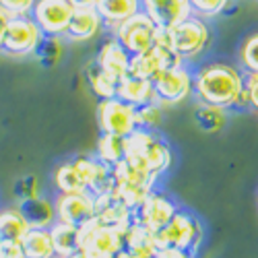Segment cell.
Here are the masks:
<instances>
[{
  "mask_svg": "<svg viewBox=\"0 0 258 258\" xmlns=\"http://www.w3.org/2000/svg\"><path fill=\"white\" fill-rule=\"evenodd\" d=\"M85 79H87V85H89V89H91V93L95 97H99V99L116 97V85H118V81L112 79L110 75H105L95 64V60L85 67Z\"/></svg>",
  "mask_w": 258,
  "mask_h": 258,
  "instance_id": "30",
  "label": "cell"
},
{
  "mask_svg": "<svg viewBox=\"0 0 258 258\" xmlns=\"http://www.w3.org/2000/svg\"><path fill=\"white\" fill-rule=\"evenodd\" d=\"M178 213V205L174 199H169L163 192L153 190L135 211H133V221L147 227L149 231L157 233L159 229H163L169 219Z\"/></svg>",
  "mask_w": 258,
  "mask_h": 258,
  "instance_id": "11",
  "label": "cell"
},
{
  "mask_svg": "<svg viewBox=\"0 0 258 258\" xmlns=\"http://www.w3.org/2000/svg\"><path fill=\"white\" fill-rule=\"evenodd\" d=\"M176 64H184L174 52L167 46L155 44L151 50H147L139 56H131V67H128V75L139 77V79H147L153 81L159 73L176 67Z\"/></svg>",
  "mask_w": 258,
  "mask_h": 258,
  "instance_id": "14",
  "label": "cell"
},
{
  "mask_svg": "<svg viewBox=\"0 0 258 258\" xmlns=\"http://www.w3.org/2000/svg\"><path fill=\"white\" fill-rule=\"evenodd\" d=\"M122 231L101 225L95 217L79 227V252L89 258H114L124 248Z\"/></svg>",
  "mask_w": 258,
  "mask_h": 258,
  "instance_id": "7",
  "label": "cell"
},
{
  "mask_svg": "<svg viewBox=\"0 0 258 258\" xmlns=\"http://www.w3.org/2000/svg\"><path fill=\"white\" fill-rule=\"evenodd\" d=\"M95 219L105 227L124 233L126 227L133 223V211L110 192V195L95 197Z\"/></svg>",
  "mask_w": 258,
  "mask_h": 258,
  "instance_id": "17",
  "label": "cell"
},
{
  "mask_svg": "<svg viewBox=\"0 0 258 258\" xmlns=\"http://www.w3.org/2000/svg\"><path fill=\"white\" fill-rule=\"evenodd\" d=\"M141 11L151 17L157 27L163 29L192 15L188 0H141Z\"/></svg>",
  "mask_w": 258,
  "mask_h": 258,
  "instance_id": "16",
  "label": "cell"
},
{
  "mask_svg": "<svg viewBox=\"0 0 258 258\" xmlns=\"http://www.w3.org/2000/svg\"><path fill=\"white\" fill-rule=\"evenodd\" d=\"M41 37H44V33H41V29L35 25V21L31 17H11L3 52L17 58L33 56Z\"/></svg>",
  "mask_w": 258,
  "mask_h": 258,
  "instance_id": "10",
  "label": "cell"
},
{
  "mask_svg": "<svg viewBox=\"0 0 258 258\" xmlns=\"http://www.w3.org/2000/svg\"><path fill=\"white\" fill-rule=\"evenodd\" d=\"M188 3H190L192 15L209 21L213 17H219L221 13H225L231 0H188Z\"/></svg>",
  "mask_w": 258,
  "mask_h": 258,
  "instance_id": "34",
  "label": "cell"
},
{
  "mask_svg": "<svg viewBox=\"0 0 258 258\" xmlns=\"http://www.w3.org/2000/svg\"><path fill=\"white\" fill-rule=\"evenodd\" d=\"M56 221L81 227L95 217V197L91 192H71V195H56L54 199Z\"/></svg>",
  "mask_w": 258,
  "mask_h": 258,
  "instance_id": "13",
  "label": "cell"
},
{
  "mask_svg": "<svg viewBox=\"0 0 258 258\" xmlns=\"http://www.w3.org/2000/svg\"><path fill=\"white\" fill-rule=\"evenodd\" d=\"M73 161H75L77 169L81 171L85 188H87V192H91L93 197L110 195L114 190V176H112L110 165L101 163L95 155H77Z\"/></svg>",
  "mask_w": 258,
  "mask_h": 258,
  "instance_id": "15",
  "label": "cell"
},
{
  "mask_svg": "<svg viewBox=\"0 0 258 258\" xmlns=\"http://www.w3.org/2000/svg\"><path fill=\"white\" fill-rule=\"evenodd\" d=\"M52 184L56 188L58 195H71V192H85V182L81 178V171L77 169L75 161H62L54 167L52 174Z\"/></svg>",
  "mask_w": 258,
  "mask_h": 258,
  "instance_id": "25",
  "label": "cell"
},
{
  "mask_svg": "<svg viewBox=\"0 0 258 258\" xmlns=\"http://www.w3.org/2000/svg\"><path fill=\"white\" fill-rule=\"evenodd\" d=\"M122 238H124V250L133 252L139 258H155V254L159 250L157 242H155V233L135 221L126 227Z\"/></svg>",
  "mask_w": 258,
  "mask_h": 258,
  "instance_id": "23",
  "label": "cell"
},
{
  "mask_svg": "<svg viewBox=\"0 0 258 258\" xmlns=\"http://www.w3.org/2000/svg\"><path fill=\"white\" fill-rule=\"evenodd\" d=\"M13 195H15L17 203L41 197V184H39L37 176H23V178H19L15 182V186H13Z\"/></svg>",
  "mask_w": 258,
  "mask_h": 258,
  "instance_id": "35",
  "label": "cell"
},
{
  "mask_svg": "<svg viewBox=\"0 0 258 258\" xmlns=\"http://www.w3.org/2000/svg\"><path fill=\"white\" fill-rule=\"evenodd\" d=\"M27 229L29 225L17 207H9L0 211V244H7V242L21 244Z\"/></svg>",
  "mask_w": 258,
  "mask_h": 258,
  "instance_id": "27",
  "label": "cell"
},
{
  "mask_svg": "<svg viewBox=\"0 0 258 258\" xmlns=\"http://www.w3.org/2000/svg\"><path fill=\"white\" fill-rule=\"evenodd\" d=\"M203 240H205V227L201 219H197L192 213L182 209H178V213L169 219V223L155 233L157 248H178L195 256Z\"/></svg>",
  "mask_w": 258,
  "mask_h": 258,
  "instance_id": "5",
  "label": "cell"
},
{
  "mask_svg": "<svg viewBox=\"0 0 258 258\" xmlns=\"http://www.w3.org/2000/svg\"><path fill=\"white\" fill-rule=\"evenodd\" d=\"M155 258H195V254H190L186 250H178V248H159Z\"/></svg>",
  "mask_w": 258,
  "mask_h": 258,
  "instance_id": "39",
  "label": "cell"
},
{
  "mask_svg": "<svg viewBox=\"0 0 258 258\" xmlns=\"http://www.w3.org/2000/svg\"><path fill=\"white\" fill-rule=\"evenodd\" d=\"M246 93L250 107L258 112V75H246Z\"/></svg>",
  "mask_w": 258,
  "mask_h": 258,
  "instance_id": "37",
  "label": "cell"
},
{
  "mask_svg": "<svg viewBox=\"0 0 258 258\" xmlns=\"http://www.w3.org/2000/svg\"><path fill=\"white\" fill-rule=\"evenodd\" d=\"M195 120H197L201 131H205L209 135H215L227 124V110L199 101L197 107H195Z\"/></svg>",
  "mask_w": 258,
  "mask_h": 258,
  "instance_id": "29",
  "label": "cell"
},
{
  "mask_svg": "<svg viewBox=\"0 0 258 258\" xmlns=\"http://www.w3.org/2000/svg\"><path fill=\"white\" fill-rule=\"evenodd\" d=\"M126 161H131L155 178H161L174 163L169 145L157 135V131L137 128L133 135L126 137Z\"/></svg>",
  "mask_w": 258,
  "mask_h": 258,
  "instance_id": "3",
  "label": "cell"
},
{
  "mask_svg": "<svg viewBox=\"0 0 258 258\" xmlns=\"http://www.w3.org/2000/svg\"><path fill=\"white\" fill-rule=\"evenodd\" d=\"M97 124L103 135H116L126 139L137 131V107L124 103L118 97L99 99L97 103Z\"/></svg>",
  "mask_w": 258,
  "mask_h": 258,
  "instance_id": "9",
  "label": "cell"
},
{
  "mask_svg": "<svg viewBox=\"0 0 258 258\" xmlns=\"http://www.w3.org/2000/svg\"><path fill=\"white\" fill-rule=\"evenodd\" d=\"M246 75L227 62H207L192 73V95L203 103L231 110L244 91Z\"/></svg>",
  "mask_w": 258,
  "mask_h": 258,
  "instance_id": "1",
  "label": "cell"
},
{
  "mask_svg": "<svg viewBox=\"0 0 258 258\" xmlns=\"http://www.w3.org/2000/svg\"><path fill=\"white\" fill-rule=\"evenodd\" d=\"M95 64L105 75H110L112 79L120 81L122 77L128 75V67H131V54H128L118 44V41L110 35L101 44V48H99V52L95 56Z\"/></svg>",
  "mask_w": 258,
  "mask_h": 258,
  "instance_id": "19",
  "label": "cell"
},
{
  "mask_svg": "<svg viewBox=\"0 0 258 258\" xmlns=\"http://www.w3.org/2000/svg\"><path fill=\"white\" fill-rule=\"evenodd\" d=\"M114 258H139V256H135L133 252H128V250H124V248H122V250H120V252H118Z\"/></svg>",
  "mask_w": 258,
  "mask_h": 258,
  "instance_id": "42",
  "label": "cell"
},
{
  "mask_svg": "<svg viewBox=\"0 0 258 258\" xmlns=\"http://www.w3.org/2000/svg\"><path fill=\"white\" fill-rule=\"evenodd\" d=\"M238 62L244 75H258V31L250 33L238 48Z\"/></svg>",
  "mask_w": 258,
  "mask_h": 258,
  "instance_id": "32",
  "label": "cell"
},
{
  "mask_svg": "<svg viewBox=\"0 0 258 258\" xmlns=\"http://www.w3.org/2000/svg\"><path fill=\"white\" fill-rule=\"evenodd\" d=\"M163 122V107L159 103H147L137 107V126L147 131H157Z\"/></svg>",
  "mask_w": 258,
  "mask_h": 258,
  "instance_id": "33",
  "label": "cell"
},
{
  "mask_svg": "<svg viewBox=\"0 0 258 258\" xmlns=\"http://www.w3.org/2000/svg\"><path fill=\"white\" fill-rule=\"evenodd\" d=\"M35 0H0V9L9 17H29Z\"/></svg>",
  "mask_w": 258,
  "mask_h": 258,
  "instance_id": "36",
  "label": "cell"
},
{
  "mask_svg": "<svg viewBox=\"0 0 258 258\" xmlns=\"http://www.w3.org/2000/svg\"><path fill=\"white\" fill-rule=\"evenodd\" d=\"M75 13V7L69 0H35L31 19L35 21V25L41 29L44 35H64L71 17Z\"/></svg>",
  "mask_w": 258,
  "mask_h": 258,
  "instance_id": "12",
  "label": "cell"
},
{
  "mask_svg": "<svg viewBox=\"0 0 258 258\" xmlns=\"http://www.w3.org/2000/svg\"><path fill=\"white\" fill-rule=\"evenodd\" d=\"M9 15L0 9V50H3V44H5V35H7V27H9Z\"/></svg>",
  "mask_w": 258,
  "mask_h": 258,
  "instance_id": "40",
  "label": "cell"
},
{
  "mask_svg": "<svg viewBox=\"0 0 258 258\" xmlns=\"http://www.w3.org/2000/svg\"><path fill=\"white\" fill-rule=\"evenodd\" d=\"M105 31H114L120 23L141 11V0H97L95 5Z\"/></svg>",
  "mask_w": 258,
  "mask_h": 258,
  "instance_id": "22",
  "label": "cell"
},
{
  "mask_svg": "<svg viewBox=\"0 0 258 258\" xmlns=\"http://www.w3.org/2000/svg\"><path fill=\"white\" fill-rule=\"evenodd\" d=\"M155 44L167 46L184 64L201 58L211 46V27L205 19L190 15L167 29L159 27Z\"/></svg>",
  "mask_w": 258,
  "mask_h": 258,
  "instance_id": "2",
  "label": "cell"
},
{
  "mask_svg": "<svg viewBox=\"0 0 258 258\" xmlns=\"http://www.w3.org/2000/svg\"><path fill=\"white\" fill-rule=\"evenodd\" d=\"M71 258H89L87 254H83V252H77V254H73Z\"/></svg>",
  "mask_w": 258,
  "mask_h": 258,
  "instance_id": "43",
  "label": "cell"
},
{
  "mask_svg": "<svg viewBox=\"0 0 258 258\" xmlns=\"http://www.w3.org/2000/svg\"><path fill=\"white\" fill-rule=\"evenodd\" d=\"M155 101L161 107H171L192 97V71L186 64H176L153 79Z\"/></svg>",
  "mask_w": 258,
  "mask_h": 258,
  "instance_id": "8",
  "label": "cell"
},
{
  "mask_svg": "<svg viewBox=\"0 0 258 258\" xmlns=\"http://www.w3.org/2000/svg\"><path fill=\"white\" fill-rule=\"evenodd\" d=\"M103 31V21L97 13L95 7L91 9H75L71 23L64 31L62 37H67L69 41H77V44H83V41H89L95 35H99Z\"/></svg>",
  "mask_w": 258,
  "mask_h": 258,
  "instance_id": "18",
  "label": "cell"
},
{
  "mask_svg": "<svg viewBox=\"0 0 258 258\" xmlns=\"http://www.w3.org/2000/svg\"><path fill=\"white\" fill-rule=\"evenodd\" d=\"M50 238L54 246V256L56 258H71L73 254L79 252V227L56 221L50 227Z\"/></svg>",
  "mask_w": 258,
  "mask_h": 258,
  "instance_id": "24",
  "label": "cell"
},
{
  "mask_svg": "<svg viewBox=\"0 0 258 258\" xmlns=\"http://www.w3.org/2000/svg\"><path fill=\"white\" fill-rule=\"evenodd\" d=\"M0 258H23L21 244H15V242L0 244Z\"/></svg>",
  "mask_w": 258,
  "mask_h": 258,
  "instance_id": "38",
  "label": "cell"
},
{
  "mask_svg": "<svg viewBox=\"0 0 258 258\" xmlns=\"http://www.w3.org/2000/svg\"><path fill=\"white\" fill-rule=\"evenodd\" d=\"M75 9H91L97 5V0H69Z\"/></svg>",
  "mask_w": 258,
  "mask_h": 258,
  "instance_id": "41",
  "label": "cell"
},
{
  "mask_svg": "<svg viewBox=\"0 0 258 258\" xmlns=\"http://www.w3.org/2000/svg\"><path fill=\"white\" fill-rule=\"evenodd\" d=\"M157 29L159 27L153 23V19L145 15L143 11H139L131 19H126L124 23H120L114 31H110V35L131 56H139L155 46Z\"/></svg>",
  "mask_w": 258,
  "mask_h": 258,
  "instance_id": "6",
  "label": "cell"
},
{
  "mask_svg": "<svg viewBox=\"0 0 258 258\" xmlns=\"http://www.w3.org/2000/svg\"><path fill=\"white\" fill-rule=\"evenodd\" d=\"M116 97L122 99L128 105H133V107H141V105H147V103H153L155 101L153 81L126 75L116 85Z\"/></svg>",
  "mask_w": 258,
  "mask_h": 258,
  "instance_id": "20",
  "label": "cell"
},
{
  "mask_svg": "<svg viewBox=\"0 0 258 258\" xmlns=\"http://www.w3.org/2000/svg\"><path fill=\"white\" fill-rule=\"evenodd\" d=\"M112 176H114L112 195L118 201H122L131 211H135L149 195H151L155 190L157 180H159L153 174H149L147 169L126 161V159L112 167Z\"/></svg>",
  "mask_w": 258,
  "mask_h": 258,
  "instance_id": "4",
  "label": "cell"
},
{
  "mask_svg": "<svg viewBox=\"0 0 258 258\" xmlns=\"http://www.w3.org/2000/svg\"><path fill=\"white\" fill-rule=\"evenodd\" d=\"M21 250H23V258H54L50 229L29 227L21 240Z\"/></svg>",
  "mask_w": 258,
  "mask_h": 258,
  "instance_id": "26",
  "label": "cell"
},
{
  "mask_svg": "<svg viewBox=\"0 0 258 258\" xmlns=\"http://www.w3.org/2000/svg\"><path fill=\"white\" fill-rule=\"evenodd\" d=\"M95 157L110 167L118 165L126 157V139L101 133L97 139V145H95Z\"/></svg>",
  "mask_w": 258,
  "mask_h": 258,
  "instance_id": "28",
  "label": "cell"
},
{
  "mask_svg": "<svg viewBox=\"0 0 258 258\" xmlns=\"http://www.w3.org/2000/svg\"><path fill=\"white\" fill-rule=\"evenodd\" d=\"M62 54H64V41H62V37L60 35H44L33 56L37 58V62L44 69H52V67H56V64L60 62Z\"/></svg>",
  "mask_w": 258,
  "mask_h": 258,
  "instance_id": "31",
  "label": "cell"
},
{
  "mask_svg": "<svg viewBox=\"0 0 258 258\" xmlns=\"http://www.w3.org/2000/svg\"><path fill=\"white\" fill-rule=\"evenodd\" d=\"M19 213L23 215L29 227L33 229H50L56 223V211H54V201L48 197H35L29 201L17 203Z\"/></svg>",
  "mask_w": 258,
  "mask_h": 258,
  "instance_id": "21",
  "label": "cell"
}]
</instances>
